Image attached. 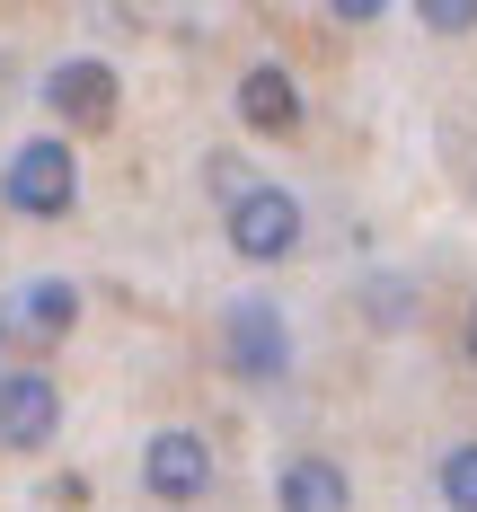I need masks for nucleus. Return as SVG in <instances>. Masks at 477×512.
<instances>
[{"instance_id":"1","label":"nucleus","mask_w":477,"mask_h":512,"mask_svg":"<svg viewBox=\"0 0 477 512\" xmlns=\"http://www.w3.org/2000/svg\"><path fill=\"white\" fill-rule=\"evenodd\" d=\"M0 204L18 212V221H62V212L80 204V159H71V142H53V133L18 142L9 168H0Z\"/></svg>"},{"instance_id":"2","label":"nucleus","mask_w":477,"mask_h":512,"mask_svg":"<svg viewBox=\"0 0 477 512\" xmlns=\"http://www.w3.org/2000/svg\"><path fill=\"white\" fill-rule=\"evenodd\" d=\"M221 362L239 371V380H283L292 371V327H283V309L274 301H230L221 309Z\"/></svg>"},{"instance_id":"3","label":"nucleus","mask_w":477,"mask_h":512,"mask_svg":"<svg viewBox=\"0 0 477 512\" xmlns=\"http://www.w3.org/2000/svg\"><path fill=\"white\" fill-rule=\"evenodd\" d=\"M45 106L71 133H106L115 106H124V80H115V62H98V53H62L45 71Z\"/></svg>"},{"instance_id":"4","label":"nucleus","mask_w":477,"mask_h":512,"mask_svg":"<svg viewBox=\"0 0 477 512\" xmlns=\"http://www.w3.org/2000/svg\"><path fill=\"white\" fill-rule=\"evenodd\" d=\"M230 248L248 256V265H283V256L301 248V195L292 186H248L230 204Z\"/></svg>"},{"instance_id":"5","label":"nucleus","mask_w":477,"mask_h":512,"mask_svg":"<svg viewBox=\"0 0 477 512\" xmlns=\"http://www.w3.org/2000/svg\"><path fill=\"white\" fill-rule=\"evenodd\" d=\"M142 486H151L159 504H195L212 495V442L195 424H159L151 442H142Z\"/></svg>"},{"instance_id":"6","label":"nucleus","mask_w":477,"mask_h":512,"mask_svg":"<svg viewBox=\"0 0 477 512\" xmlns=\"http://www.w3.org/2000/svg\"><path fill=\"white\" fill-rule=\"evenodd\" d=\"M62 433V389L45 371H9L0 380V451H45Z\"/></svg>"},{"instance_id":"7","label":"nucleus","mask_w":477,"mask_h":512,"mask_svg":"<svg viewBox=\"0 0 477 512\" xmlns=\"http://www.w3.org/2000/svg\"><path fill=\"white\" fill-rule=\"evenodd\" d=\"M239 124L248 133H301V80L283 62H248L239 71Z\"/></svg>"},{"instance_id":"8","label":"nucleus","mask_w":477,"mask_h":512,"mask_svg":"<svg viewBox=\"0 0 477 512\" xmlns=\"http://www.w3.org/2000/svg\"><path fill=\"white\" fill-rule=\"evenodd\" d=\"M274 504H283V512H345V504H354V477H345L336 460H283Z\"/></svg>"},{"instance_id":"9","label":"nucleus","mask_w":477,"mask_h":512,"mask_svg":"<svg viewBox=\"0 0 477 512\" xmlns=\"http://www.w3.org/2000/svg\"><path fill=\"white\" fill-rule=\"evenodd\" d=\"M71 318H80V292H71L62 274L27 283V292H18V309H9V327H27V336H71Z\"/></svg>"},{"instance_id":"10","label":"nucleus","mask_w":477,"mask_h":512,"mask_svg":"<svg viewBox=\"0 0 477 512\" xmlns=\"http://www.w3.org/2000/svg\"><path fill=\"white\" fill-rule=\"evenodd\" d=\"M363 318L380 327V336L407 327V318H416V283H407V274H371V283H363Z\"/></svg>"},{"instance_id":"11","label":"nucleus","mask_w":477,"mask_h":512,"mask_svg":"<svg viewBox=\"0 0 477 512\" xmlns=\"http://www.w3.org/2000/svg\"><path fill=\"white\" fill-rule=\"evenodd\" d=\"M433 486H442V504H451V512H477V442H460V451H442V468H433Z\"/></svg>"},{"instance_id":"12","label":"nucleus","mask_w":477,"mask_h":512,"mask_svg":"<svg viewBox=\"0 0 477 512\" xmlns=\"http://www.w3.org/2000/svg\"><path fill=\"white\" fill-rule=\"evenodd\" d=\"M424 27H433V36H469V27H477V0H424Z\"/></svg>"},{"instance_id":"13","label":"nucleus","mask_w":477,"mask_h":512,"mask_svg":"<svg viewBox=\"0 0 477 512\" xmlns=\"http://www.w3.org/2000/svg\"><path fill=\"white\" fill-rule=\"evenodd\" d=\"M460 345H469V362H477V301H469V318H460Z\"/></svg>"},{"instance_id":"14","label":"nucleus","mask_w":477,"mask_h":512,"mask_svg":"<svg viewBox=\"0 0 477 512\" xmlns=\"http://www.w3.org/2000/svg\"><path fill=\"white\" fill-rule=\"evenodd\" d=\"M0 354H9V318H0ZM0 380H9V371H0Z\"/></svg>"},{"instance_id":"15","label":"nucleus","mask_w":477,"mask_h":512,"mask_svg":"<svg viewBox=\"0 0 477 512\" xmlns=\"http://www.w3.org/2000/svg\"><path fill=\"white\" fill-rule=\"evenodd\" d=\"M469 186H477V177H469Z\"/></svg>"}]
</instances>
